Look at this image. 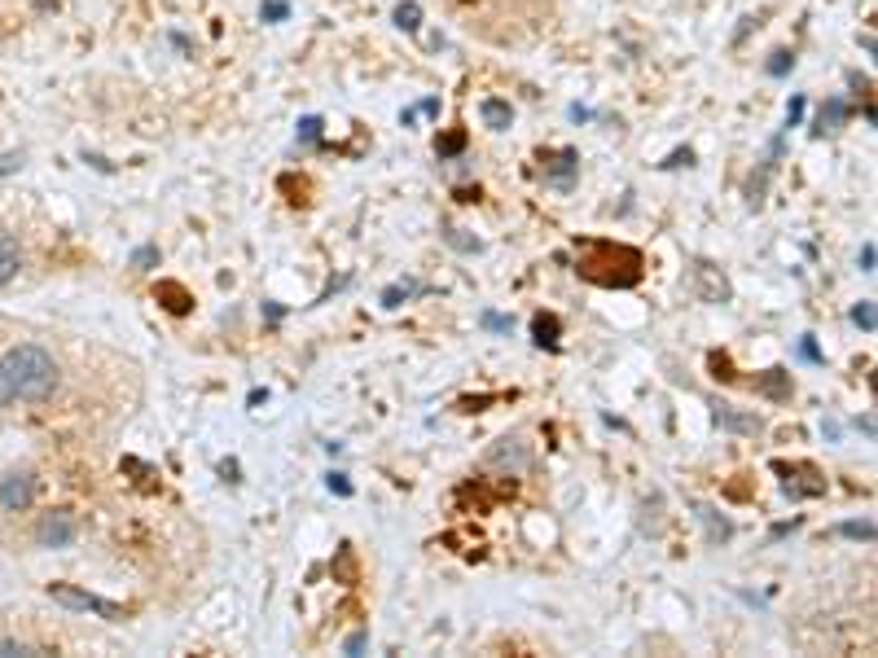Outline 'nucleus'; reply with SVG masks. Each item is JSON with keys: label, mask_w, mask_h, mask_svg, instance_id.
<instances>
[{"label": "nucleus", "mask_w": 878, "mask_h": 658, "mask_svg": "<svg viewBox=\"0 0 878 658\" xmlns=\"http://www.w3.org/2000/svg\"><path fill=\"white\" fill-rule=\"evenodd\" d=\"M575 272L593 286L606 290H628L641 281V251L623 246V242H580L575 254Z\"/></svg>", "instance_id": "f257e3e1"}, {"label": "nucleus", "mask_w": 878, "mask_h": 658, "mask_svg": "<svg viewBox=\"0 0 878 658\" xmlns=\"http://www.w3.org/2000/svg\"><path fill=\"white\" fill-rule=\"evenodd\" d=\"M9 382H13V396L18 400H49L57 391V360H53L40 343H22L0 360Z\"/></svg>", "instance_id": "f03ea898"}, {"label": "nucleus", "mask_w": 878, "mask_h": 658, "mask_svg": "<svg viewBox=\"0 0 878 658\" xmlns=\"http://www.w3.org/2000/svg\"><path fill=\"white\" fill-rule=\"evenodd\" d=\"M49 597L57 602V606H66V610H84V614H102V619H110V623H123V619H128V610H123V606L105 602V597H97V593L71 588V584H49Z\"/></svg>", "instance_id": "7ed1b4c3"}, {"label": "nucleus", "mask_w": 878, "mask_h": 658, "mask_svg": "<svg viewBox=\"0 0 878 658\" xmlns=\"http://www.w3.org/2000/svg\"><path fill=\"white\" fill-rule=\"evenodd\" d=\"M75 536H79V518L71 509H49L36 522V545L40 549H66V545H75Z\"/></svg>", "instance_id": "20e7f679"}, {"label": "nucleus", "mask_w": 878, "mask_h": 658, "mask_svg": "<svg viewBox=\"0 0 878 658\" xmlns=\"http://www.w3.org/2000/svg\"><path fill=\"white\" fill-rule=\"evenodd\" d=\"M31 501H36V474L27 465L4 470V479H0V509L4 513H27Z\"/></svg>", "instance_id": "39448f33"}, {"label": "nucleus", "mask_w": 878, "mask_h": 658, "mask_svg": "<svg viewBox=\"0 0 878 658\" xmlns=\"http://www.w3.org/2000/svg\"><path fill=\"white\" fill-rule=\"evenodd\" d=\"M540 162H545V185H554V189H571L575 176H580V154L575 150H554Z\"/></svg>", "instance_id": "423d86ee"}, {"label": "nucleus", "mask_w": 878, "mask_h": 658, "mask_svg": "<svg viewBox=\"0 0 878 658\" xmlns=\"http://www.w3.org/2000/svg\"><path fill=\"white\" fill-rule=\"evenodd\" d=\"M848 119V102L843 97H830L822 105V114H817V123H813V137H830V132H839V123Z\"/></svg>", "instance_id": "0eeeda50"}, {"label": "nucleus", "mask_w": 878, "mask_h": 658, "mask_svg": "<svg viewBox=\"0 0 878 658\" xmlns=\"http://www.w3.org/2000/svg\"><path fill=\"white\" fill-rule=\"evenodd\" d=\"M158 304L167 307V312H176V316H185L189 307H194V299H189V290L180 286V281H158Z\"/></svg>", "instance_id": "6e6552de"}, {"label": "nucleus", "mask_w": 878, "mask_h": 658, "mask_svg": "<svg viewBox=\"0 0 878 658\" xmlns=\"http://www.w3.org/2000/svg\"><path fill=\"white\" fill-rule=\"evenodd\" d=\"M712 408H716V421H721L724 430H738V435H760L765 430L760 417H742V412H733L729 404H712Z\"/></svg>", "instance_id": "1a4fd4ad"}, {"label": "nucleus", "mask_w": 878, "mask_h": 658, "mask_svg": "<svg viewBox=\"0 0 878 658\" xmlns=\"http://www.w3.org/2000/svg\"><path fill=\"white\" fill-rule=\"evenodd\" d=\"M558 334H563V321H558L554 312H540V316L531 321V338H536V347H558Z\"/></svg>", "instance_id": "9d476101"}, {"label": "nucleus", "mask_w": 878, "mask_h": 658, "mask_svg": "<svg viewBox=\"0 0 878 658\" xmlns=\"http://www.w3.org/2000/svg\"><path fill=\"white\" fill-rule=\"evenodd\" d=\"M479 114H483V123H488L492 132H506V128L514 123V110H510V102H501V97H488V102L479 105Z\"/></svg>", "instance_id": "9b49d317"}, {"label": "nucleus", "mask_w": 878, "mask_h": 658, "mask_svg": "<svg viewBox=\"0 0 878 658\" xmlns=\"http://www.w3.org/2000/svg\"><path fill=\"white\" fill-rule=\"evenodd\" d=\"M756 391L769 400H790V373L786 369H769L765 378H756Z\"/></svg>", "instance_id": "f8f14e48"}, {"label": "nucleus", "mask_w": 878, "mask_h": 658, "mask_svg": "<svg viewBox=\"0 0 878 658\" xmlns=\"http://www.w3.org/2000/svg\"><path fill=\"white\" fill-rule=\"evenodd\" d=\"M18 268H22V251H18V242H13L9 233H0V286H4V281H13V277H18Z\"/></svg>", "instance_id": "ddd939ff"}, {"label": "nucleus", "mask_w": 878, "mask_h": 658, "mask_svg": "<svg viewBox=\"0 0 878 658\" xmlns=\"http://www.w3.org/2000/svg\"><path fill=\"white\" fill-rule=\"evenodd\" d=\"M694 509H698V518H703V527H707V536H712L716 545L733 536V527H729V518H721V513H716V509H712V505H694Z\"/></svg>", "instance_id": "4468645a"}, {"label": "nucleus", "mask_w": 878, "mask_h": 658, "mask_svg": "<svg viewBox=\"0 0 878 658\" xmlns=\"http://www.w3.org/2000/svg\"><path fill=\"white\" fill-rule=\"evenodd\" d=\"M396 27H400V31H417V27H422V4H414V0L396 4Z\"/></svg>", "instance_id": "2eb2a0df"}, {"label": "nucleus", "mask_w": 878, "mask_h": 658, "mask_svg": "<svg viewBox=\"0 0 878 658\" xmlns=\"http://www.w3.org/2000/svg\"><path fill=\"white\" fill-rule=\"evenodd\" d=\"M128 263H132L137 272H150V268H158V246H137Z\"/></svg>", "instance_id": "dca6fc26"}, {"label": "nucleus", "mask_w": 878, "mask_h": 658, "mask_svg": "<svg viewBox=\"0 0 878 658\" xmlns=\"http://www.w3.org/2000/svg\"><path fill=\"white\" fill-rule=\"evenodd\" d=\"M852 321H857L865 334H874V299H861V304L852 307Z\"/></svg>", "instance_id": "f3484780"}, {"label": "nucleus", "mask_w": 878, "mask_h": 658, "mask_svg": "<svg viewBox=\"0 0 878 658\" xmlns=\"http://www.w3.org/2000/svg\"><path fill=\"white\" fill-rule=\"evenodd\" d=\"M465 150V132H453V137H444V141H435V154L439 158H453V154Z\"/></svg>", "instance_id": "a211bd4d"}, {"label": "nucleus", "mask_w": 878, "mask_h": 658, "mask_svg": "<svg viewBox=\"0 0 878 658\" xmlns=\"http://www.w3.org/2000/svg\"><path fill=\"white\" fill-rule=\"evenodd\" d=\"M409 295H417V286H409V281L405 286H387L382 290V307H400V299H409Z\"/></svg>", "instance_id": "6ab92c4d"}, {"label": "nucleus", "mask_w": 878, "mask_h": 658, "mask_svg": "<svg viewBox=\"0 0 878 658\" xmlns=\"http://www.w3.org/2000/svg\"><path fill=\"white\" fill-rule=\"evenodd\" d=\"M848 540H874V522H843L839 527Z\"/></svg>", "instance_id": "aec40b11"}, {"label": "nucleus", "mask_w": 878, "mask_h": 658, "mask_svg": "<svg viewBox=\"0 0 878 658\" xmlns=\"http://www.w3.org/2000/svg\"><path fill=\"white\" fill-rule=\"evenodd\" d=\"M22 162H27V154H22V150L0 154V176H18V171H22Z\"/></svg>", "instance_id": "412c9836"}, {"label": "nucleus", "mask_w": 878, "mask_h": 658, "mask_svg": "<svg viewBox=\"0 0 878 658\" xmlns=\"http://www.w3.org/2000/svg\"><path fill=\"white\" fill-rule=\"evenodd\" d=\"M18 654H40V650H31L27 641H13V637H4V641H0V658H18Z\"/></svg>", "instance_id": "4be33fe9"}, {"label": "nucleus", "mask_w": 878, "mask_h": 658, "mask_svg": "<svg viewBox=\"0 0 878 658\" xmlns=\"http://www.w3.org/2000/svg\"><path fill=\"white\" fill-rule=\"evenodd\" d=\"M444 237H448V246H457V251H465V254L479 251V237H462V229H448Z\"/></svg>", "instance_id": "5701e85b"}, {"label": "nucleus", "mask_w": 878, "mask_h": 658, "mask_svg": "<svg viewBox=\"0 0 878 658\" xmlns=\"http://www.w3.org/2000/svg\"><path fill=\"white\" fill-rule=\"evenodd\" d=\"M479 321H483V329H492V334H510V316H497V312H483Z\"/></svg>", "instance_id": "b1692460"}, {"label": "nucleus", "mask_w": 878, "mask_h": 658, "mask_svg": "<svg viewBox=\"0 0 878 658\" xmlns=\"http://www.w3.org/2000/svg\"><path fill=\"white\" fill-rule=\"evenodd\" d=\"M790 66H795V53L782 49V53H773V62H769V75H786Z\"/></svg>", "instance_id": "393cba45"}, {"label": "nucleus", "mask_w": 878, "mask_h": 658, "mask_svg": "<svg viewBox=\"0 0 878 658\" xmlns=\"http://www.w3.org/2000/svg\"><path fill=\"white\" fill-rule=\"evenodd\" d=\"M259 13H263L268 22H277V18H286V13H290V4H286V0H268V4H263Z\"/></svg>", "instance_id": "a878e982"}, {"label": "nucleus", "mask_w": 878, "mask_h": 658, "mask_svg": "<svg viewBox=\"0 0 878 658\" xmlns=\"http://www.w3.org/2000/svg\"><path fill=\"white\" fill-rule=\"evenodd\" d=\"M13 400H18V396H13V382H9V373H4V364H0V408H9Z\"/></svg>", "instance_id": "bb28decb"}, {"label": "nucleus", "mask_w": 878, "mask_h": 658, "mask_svg": "<svg viewBox=\"0 0 878 658\" xmlns=\"http://www.w3.org/2000/svg\"><path fill=\"white\" fill-rule=\"evenodd\" d=\"M316 137H321V119L312 114V119H304V123H299V141H316Z\"/></svg>", "instance_id": "cd10ccee"}, {"label": "nucleus", "mask_w": 878, "mask_h": 658, "mask_svg": "<svg viewBox=\"0 0 878 658\" xmlns=\"http://www.w3.org/2000/svg\"><path fill=\"white\" fill-rule=\"evenodd\" d=\"M325 483H330V492H339V496H352V483H347V474H330Z\"/></svg>", "instance_id": "c85d7f7f"}, {"label": "nucleus", "mask_w": 878, "mask_h": 658, "mask_svg": "<svg viewBox=\"0 0 878 658\" xmlns=\"http://www.w3.org/2000/svg\"><path fill=\"white\" fill-rule=\"evenodd\" d=\"M799 114H804V97H795V102L786 105V123L795 128V123H799Z\"/></svg>", "instance_id": "c756f323"}, {"label": "nucleus", "mask_w": 878, "mask_h": 658, "mask_svg": "<svg viewBox=\"0 0 878 658\" xmlns=\"http://www.w3.org/2000/svg\"><path fill=\"white\" fill-rule=\"evenodd\" d=\"M364 646H369V637H364V632H356V637H347V646H343V650H347V654H361Z\"/></svg>", "instance_id": "7c9ffc66"}, {"label": "nucleus", "mask_w": 878, "mask_h": 658, "mask_svg": "<svg viewBox=\"0 0 878 658\" xmlns=\"http://www.w3.org/2000/svg\"><path fill=\"white\" fill-rule=\"evenodd\" d=\"M861 272H874V242H865V251H861Z\"/></svg>", "instance_id": "2f4dec72"}, {"label": "nucleus", "mask_w": 878, "mask_h": 658, "mask_svg": "<svg viewBox=\"0 0 878 658\" xmlns=\"http://www.w3.org/2000/svg\"><path fill=\"white\" fill-rule=\"evenodd\" d=\"M799 355H804V360H822V352H817V343H813V338H804V343H799Z\"/></svg>", "instance_id": "473e14b6"}]
</instances>
